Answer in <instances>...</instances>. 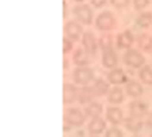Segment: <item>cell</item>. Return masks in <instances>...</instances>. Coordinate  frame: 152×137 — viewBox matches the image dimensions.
<instances>
[{"mask_svg": "<svg viewBox=\"0 0 152 137\" xmlns=\"http://www.w3.org/2000/svg\"><path fill=\"white\" fill-rule=\"evenodd\" d=\"M116 26H117V20H116L113 12L110 11H102L96 17V27L101 32H108L115 28Z\"/></svg>", "mask_w": 152, "mask_h": 137, "instance_id": "6da1fadb", "label": "cell"}, {"mask_svg": "<svg viewBox=\"0 0 152 137\" xmlns=\"http://www.w3.org/2000/svg\"><path fill=\"white\" fill-rule=\"evenodd\" d=\"M123 62L124 65L131 68H141L143 66H145V57L139 50L131 49L124 52Z\"/></svg>", "mask_w": 152, "mask_h": 137, "instance_id": "7a4b0ae2", "label": "cell"}, {"mask_svg": "<svg viewBox=\"0 0 152 137\" xmlns=\"http://www.w3.org/2000/svg\"><path fill=\"white\" fill-rule=\"evenodd\" d=\"M63 121H66L67 124H70L73 128H80L86 121V114H85V111L78 108H69L65 110Z\"/></svg>", "mask_w": 152, "mask_h": 137, "instance_id": "3957f363", "label": "cell"}, {"mask_svg": "<svg viewBox=\"0 0 152 137\" xmlns=\"http://www.w3.org/2000/svg\"><path fill=\"white\" fill-rule=\"evenodd\" d=\"M72 77H73V81H74L77 85L86 86L88 83H90L94 79V70H93L92 67H89V66L77 67V68H74Z\"/></svg>", "mask_w": 152, "mask_h": 137, "instance_id": "277c9868", "label": "cell"}, {"mask_svg": "<svg viewBox=\"0 0 152 137\" xmlns=\"http://www.w3.org/2000/svg\"><path fill=\"white\" fill-rule=\"evenodd\" d=\"M73 15L75 16L77 22L85 26H90L93 22V11L88 4H77L73 8Z\"/></svg>", "mask_w": 152, "mask_h": 137, "instance_id": "5b68a950", "label": "cell"}, {"mask_svg": "<svg viewBox=\"0 0 152 137\" xmlns=\"http://www.w3.org/2000/svg\"><path fill=\"white\" fill-rule=\"evenodd\" d=\"M63 32H65V36H67L72 40H80L83 36V28L82 24L77 20H70V22L65 23V27H63Z\"/></svg>", "mask_w": 152, "mask_h": 137, "instance_id": "8992f818", "label": "cell"}, {"mask_svg": "<svg viewBox=\"0 0 152 137\" xmlns=\"http://www.w3.org/2000/svg\"><path fill=\"white\" fill-rule=\"evenodd\" d=\"M82 43V49H85V51L90 55V57H94L96 52L98 49V39L96 38V35L92 31H85L83 32V36L81 39Z\"/></svg>", "mask_w": 152, "mask_h": 137, "instance_id": "52a82bcc", "label": "cell"}, {"mask_svg": "<svg viewBox=\"0 0 152 137\" xmlns=\"http://www.w3.org/2000/svg\"><path fill=\"white\" fill-rule=\"evenodd\" d=\"M149 108L148 103L144 102L140 100H133L132 102L129 103V114L131 117H136V118H143L144 116L149 114Z\"/></svg>", "mask_w": 152, "mask_h": 137, "instance_id": "ba28073f", "label": "cell"}, {"mask_svg": "<svg viewBox=\"0 0 152 137\" xmlns=\"http://www.w3.org/2000/svg\"><path fill=\"white\" fill-rule=\"evenodd\" d=\"M116 43H117V47L121 50H131V47L135 43V36H133L132 31L131 30H125V31L120 32L116 38Z\"/></svg>", "mask_w": 152, "mask_h": 137, "instance_id": "9c48e42d", "label": "cell"}, {"mask_svg": "<svg viewBox=\"0 0 152 137\" xmlns=\"http://www.w3.org/2000/svg\"><path fill=\"white\" fill-rule=\"evenodd\" d=\"M78 91L80 89L73 83H63V103L72 105L75 101H78Z\"/></svg>", "mask_w": 152, "mask_h": 137, "instance_id": "30bf717a", "label": "cell"}, {"mask_svg": "<svg viewBox=\"0 0 152 137\" xmlns=\"http://www.w3.org/2000/svg\"><path fill=\"white\" fill-rule=\"evenodd\" d=\"M106 120L109 121L113 126H117L125 121L124 111L118 106H109L106 109Z\"/></svg>", "mask_w": 152, "mask_h": 137, "instance_id": "8fae6325", "label": "cell"}, {"mask_svg": "<svg viewBox=\"0 0 152 137\" xmlns=\"http://www.w3.org/2000/svg\"><path fill=\"white\" fill-rule=\"evenodd\" d=\"M94 98H97V95H96V91L93 89V86H82V87H80V91H78V103L89 105L90 102L94 101Z\"/></svg>", "mask_w": 152, "mask_h": 137, "instance_id": "7c38bea8", "label": "cell"}, {"mask_svg": "<svg viewBox=\"0 0 152 137\" xmlns=\"http://www.w3.org/2000/svg\"><path fill=\"white\" fill-rule=\"evenodd\" d=\"M106 78H108V82L112 83V85H123V83L128 82L126 73L120 67H116V68H113V70H110V71L106 74Z\"/></svg>", "mask_w": 152, "mask_h": 137, "instance_id": "4fadbf2b", "label": "cell"}, {"mask_svg": "<svg viewBox=\"0 0 152 137\" xmlns=\"http://www.w3.org/2000/svg\"><path fill=\"white\" fill-rule=\"evenodd\" d=\"M88 132L92 136H98L102 132H106V121L102 120L101 117L97 118H92L88 124Z\"/></svg>", "mask_w": 152, "mask_h": 137, "instance_id": "5bb4252c", "label": "cell"}, {"mask_svg": "<svg viewBox=\"0 0 152 137\" xmlns=\"http://www.w3.org/2000/svg\"><path fill=\"white\" fill-rule=\"evenodd\" d=\"M124 125H125L126 130L131 132L133 134H137L143 130L144 126V121L143 118H136V117H125L124 121Z\"/></svg>", "mask_w": 152, "mask_h": 137, "instance_id": "9a60e30c", "label": "cell"}, {"mask_svg": "<svg viewBox=\"0 0 152 137\" xmlns=\"http://www.w3.org/2000/svg\"><path fill=\"white\" fill-rule=\"evenodd\" d=\"M117 65H118V57L115 50L110 49V50L104 51V54H102V66L104 67L113 70V68H116Z\"/></svg>", "mask_w": 152, "mask_h": 137, "instance_id": "2e32d148", "label": "cell"}, {"mask_svg": "<svg viewBox=\"0 0 152 137\" xmlns=\"http://www.w3.org/2000/svg\"><path fill=\"white\" fill-rule=\"evenodd\" d=\"M90 55L85 51V49H81L78 47L74 52H73V63H74L77 67H85V66H89V59Z\"/></svg>", "mask_w": 152, "mask_h": 137, "instance_id": "e0dca14e", "label": "cell"}, {"mask_svg": "<svg viewBox=\"0 0 152 137\" xmlns=\"http://www.w3.org/2000/svg\"><path fill=\"white\" fill-rule=\"evenodd\" d=\"M143 85H141L140 82H137V81H128V82L125 83V93L126 95H129V97L132 98H139L141 97V94H143Z\"/></svg>", "mask_w": 152, "mask_h": 137, "instance_id": "ac0fdd59", "label": "cell"}, {"mask_svg": "<svg viewBox=\"0 0 152 137\" xmlns=\"http://www.w3.org/2000/svg\"><path fill=\"white\" fill-rule=\"evenodd\" d=\"M125 94L126 93H124V90L120 87V86H115V87H112L109 90V93H108V101H109L112 105H118V103H123L124 100H125Z\"/></svg>", "mask_w": 152, "mask_h": 137, "instance_id": "d6986e66", "label": "cell"}, {"mask_svg": "<svg viewBox=\"0 0 152 137\" xmlns=\"http://www.w3.org/2000/svg\"><path fill=\"white\" fill-rule=\"evenodd\" d=\"M102 110H104V106L102 103L97 102V101H93V102H90L89 105L85 106V114L86 117H90V118H97L100 117L101 114H102Z\"/></svg>", "mask_w": 152, "mask_h": 137, "instance_id": "ffe728a7", "label": "cell"}, {"mask_svg": "<svg viewBox=\"0 0 152 137\" xmlns=\"http://www.w3.org/2000/svg\"><path fill=\"white\" fill-rule=\"evenodd\" d=\"M93 89L96 91V95L97 97H102V95H108L110 87H109V82L102 78H97L94 79V83H93Z\"/></svg>", "mask_w": 152, "mask_h": 137, "instance_id": "44dd1931", "label": "cell"}, {"mask_svg": "<svg viewBox=\"0 0 152 137\" xmlns=\"http://www.w3.org/2000/svg\"><path fill=\"white\" fill-rule=\"evenodd\" d=\"M136 43H137L139 49L143 50V51L145 52L152 51V36L149 34H145V32L140 34L137 36V39H136Z\"/></svg>", "mask_w": 152, "mask_h": 137, "instance_id": "7402d4cb", "label": "cell"}, {"mask_svg": "<svg viewBox=\"0 0 152 137\" xmlns=\"http://www.w3.org/2000/svg\"><path fill=\"white\" fill-rule=\"evenodd\" d=\"M136 24L140 28H148L149 26H152V12L145 11L141 12L137 17H136Z\"/></svg>", "mask_w": 152, "mask_h": 137, "instance_id": "603a6c76", "label": "cell"}, {"mask_svg": "<svg viewBox=\"0 0 152 137\" xmlns=\"http://www.w3.org/2000/svg\"><path fill=\"white\" fill-rule=\"evenodd\" d=\"M139 77H140L141 82L145 83L148 86H152V66L151 65H145L140 68L139 71Z\"/></svg>", "mask_w": 152, "mask_h": 137, "instance_id": "cb8c5ba5", "label": "cell"}, {"mask_svg": "<svg viewBox=\"0 0 152 137\" xmlns=\"http://www.w3.org/2000/svg\"><path fill=\"white\" fill-rule=\"evenodd\" d=\"M113 46V36L108 32L102 34L100 38H98V47H100L102 51H106V50H110Z\"/></svg>", "mask_w": 152, "mask_h": 137, "instance_id": "d4e9b609", "label": "cell"}, {"mask_svg": "<svg viewBox=\"0 0 152 137\" xmlns=\"http://www.w3.org/2000/svg\"><path fill=\"white\" fill-rule=\"evenodd\" d=\"M105 137H124V133L120 128H117V126H112V128L106 129Z\"/></svg>", "mask_w": 152, "mask_h": 137, "instance_id": "484cf974", "label": "cell"}, {"mask_svg": "<svg viewBox=\"0 0 152 137\" xmlns=\"http://www.w3.org/2000/svg\"><path fill=\"white\" fill-rule=\"evenodd\" d=\"M132 3H133V8L136 11H143L145 7L149 6L151 0H132Z\"/></svg>", "mask_w": 152, "mask_h": 137, "instance_id": "4316f807", "label": "cell"}, {"mask_svg": "<svg viewBox=\"0 0 152 137\" xmlns=\"http://www.w3.org/2000/svg\"><path fill=\"white\" fill-rule=\"evenodd\" d=\"M73 46H74V40L69 39L67 36L63 38V54L66 55L73 51Z\"/></svg>", "mask_w": 152, "mask_h": 137, "instance_id": "83f0119b", "label": "cell"}, {"mask_svg": "<svg viewBox=\"0 0 152 137\" xmlns=\"http://www.w3.org/2000/svg\"><path fill=\"white\" fill-rule=\"evenodd\" d=\"M131 0H110V4L115 7L116 9H124L129 6Z\"/></svg>", "mask_w": 152, "mask_h": 137, "instance_id": "f1b7e54d", "label": "cell"}, {"mask_svg": "<svg viewBox=\"0 0 152 137\" xmlns=\"http://www.w3.org/2000/svg\"><path fill=\"white\" fill-rule=\"evenodd\" d=\"M90 3L96 8H101V7H104L106 4V0H90Z\"/></svg>", "mask_w": 152, "mask_h": 137, "instance_id": "f546056e", "label": "cell"}, {"mask_svg": "<svg viewBox=\"0 0 152 137\" xmlns=\"http://www.w3.org/2000/svg\"><path fill=\"white\" fill-rule=\"evenodd\" d=\"M145 126L148 129L152 130V111H149V114L147 116V120H145Z\"/></svg>", "mask_w": 152, "mask_h": 137, "instance_id": "4dcf8cb0", "label": "cell"}, {"mask_svg": "<svg viewBox=\"0 0 152 137\" xmlns=\"http://www.w3.org/2000/svg\"><path fill=\"white\" fill-rule=\"evenodd\" d=\"M73 129V126L70 125V124H67L66 121H63V130L65 132H69V130H72Z\"/></svg>", "mask_w": 152, "mask_h": 137, "instance_id": "1f68e13d", "label": "cell"}, {"mask_svg": "<svg viewBox=\"0 0 152 137\" xmlns=\"http://www.w3.org/2000/svg\"><path fill=\"white\" fill-rule=\"evenodd\" d=\"M67 16V4H66V0H63V17Z\"/></svg>", "mask_w": 152, "mask_h": 137, "instance_id": "d6a6232c", "label": "cell"}, {"mask_svg": "<svg viewBox=\"0 0 152 137\" xmlns=\"http://www.w3.org/2000/svg\"><path fill=\"white\" fill-rule=\"evenodd\" d=\"M67 67H69V59H66V58H65V59H63V68L66 70Z\"/></svg>", "mask_w": 152, "mask_h": 137, "instance_id": "836d02e7", "label": "cell"}, {"mask_svg": "<svg viewBox=\"0 0 152 137\" xmlns=\"http://www.w3.org/2000/svg\"><path fill=\"white\" fill-rule=\"evenodd\" d=\"M73 1H75V3H82V1H85V0H73Z\"/></svg>", "mask_w": 152, "mask_h": 137, "instance_id": "e575fe53", "label": "cell"}, {"mask_svg": "<svg viewBox=\"0 0 152 137\" xmlns=\"http://www.w3.org/2000/svg\"><path fill=\"white\" fill-rule=\"evenodd\" d=\"M132 137H140V136H136V134H135V136H132Z\"/></svg>", "mask_w": 152, "mask_h": 137, "instance_id": "d590c367", "label": "cell"}, {"mask_svg": "<svg viewBox=\"0 0 152 137\" xmlns=\"http://www.w3.org/2000/svg\"><path fill=\"white\" fill-rule=\"evenodd\" d=\"M90 137H100V136H90Z\"/></svg>", "mask_w": 152, "mask_h": 137, "instance_id": "8d00e7d4", "label": "cell"}, {"mask_svg": "<svg viewBox=\"0 0 152 137\" xmlns=\"http://www.w3.org/2000/svg\"><path fill=\"white\" fill-rule=\"evenodd\" d=\"M149 137H152V134H151V136H149Z\"/></svg>", "mask_w": 152, "mask_h": 137, "instance_id": "74e56055", "label": "cell"}]
</instances>
